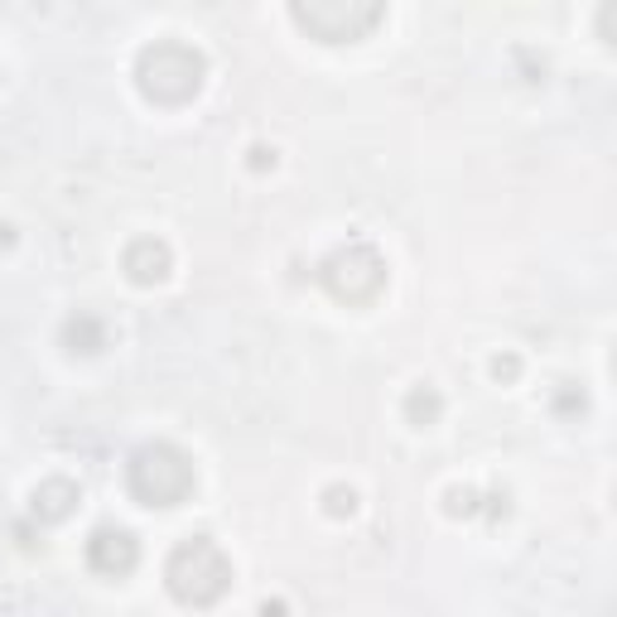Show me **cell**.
I'll return each mask as SVG.
<instances>
[{
    "instance_id": "obj_1",
    "label": "cell",
    "mask_w": 617,
    "mask_h": 617,
    "mask_svg": "<svg viewBox=\"0 0 617 617\" xmlns=\"http://www.w3.org/2000/svg\"><path fill=\"white\" fill-rule=\"evenodd\" d=\"M203 78H208V58L184 39H155L136 54V88L160 106H179L198 96Z\"/></svg>"
},
{
    "instance_id": "obj_2",
    "label": "cell",
    "mask_w": 617,
    "mask_h": 617,
    "mask_svg": "<svg viewBox=\"0 0 617 617\" xmlns=\"http://www.w3.org/2000/svg\"><path fill=\"white\" fill-rule=\"evenodd\" d=\"M164 584L184 608H213L217 598L232 589V560L222 546L208 536H188L169 550L164 560Z\"/></svg>"
},
{
    "instance_id": "obj_3",
    "label": "cell",
    "mask_w": 617,
    "mask_h": 617,
    "mask_svg": "<svg viewBox=\"0 0 617 617\" xmlns=\"http://www.w3.org/2000/svg\"><path fill=\"white\" fill-rule=\"evenodd\" d=\"M193 458L179 444H140L126 464V488L140 506H179L193 498Z\"/></svg>"
},
{
    "instance_id": "obj_4",
    "label": "cell",
    "mask_w": 617,
    "mask_h": 617,
    "mask_svg": "<svg viewBox=\"0 0 617 617\" xmlns=\"http://www.w3.org/2000/svg\"><path fill=\"white\" fill-rule=\"evenodd\" d=\"M319 285L338 305H372L386 289V261L367 241H347V247H338L319 261Z\"/></svg>"
},
{
    "instance_id": "obj_5",
    "label": "cell",
    "mask_w": 617,
    "mask_h": 617,
    "mask_svg": "<svg viewBox=\"0 0 617 617\" xmlns=\"http://www.w3.org/2000/svg\"><path fill=\"white\" fill-rule=\"evenodd\" d=\"M299 30H309L319 44H353L362 34H372L381 24L386 10L377 0H295L289 5Z\"/></svg>"
},
{
    "instance_id": "obj_6",
    "label": "cell",
    "mask_w": 617,
    "mask_h": 617,
    "mask_svg": "<svg viewBox=\"0 0 617 617\" xmlns=\"http://www.w3.org/2000/svg\"><path fill=\"white\" fill-rule=\"evenodd\" d=\"M140 564V540L126 526H96L88 536V570L102 579H126Z\"/></svg>"
},
{
    "instance_id": "obj_7",
    "label": "cell",
    "mask_w": 617,
    "mask_h": 617,
    "mask_svg": "<svg viewBox=\"0 0 617 617\" xmlns=\"http://www.w3.org/2000/svg\"><path fill=\"white\" fill-rule=\"evenodd\" d=\"M169 265H174V251H169V241H160V237H136L126 247V256H121V271L136 285H160L169 275Z\"/></svg>"
},
{
    "instance_id": "obj_8",
    "label": "cell",
    "mask_w": 617,
    "mask_h": 617,
    "mask_svg": "<svg viewBox=\"0 0 617 617\" xmlns=\"http://www.w3.org/2000/svg\"><path fill=\"white\" fill-rule=\"evenodd\" d=\"M78 502H82V492H78V482L72 478H44L39 488H34V498H30V512H34V522L58 526V522H68V516L78 512Z\"/></svg>"
},
{
    "instance_id": "obj_9",
    "label": "cell",
    "mask_w": 617,
    "mask_h": 617,
    "mask_svg": "<svg viewBox=\"0 0 617 617\" xmlns=\"http://www.w3.org/2000/svg\"><path fill=\"white\" fill-rule=\"evenodd\" d=\"M64 347L68 353H82V357L102 353L106 347V323L96 319V313H72V319L64 323Z\"/></svg>"
},
{
    "instance_id": "obj_10",
    "label": "cell",
    "mask_w": 617,
    "mask_h": 617,
    "mask_svg": "<svg viewBox=\"0 0 617 617\" xmlns=\"http://www.w3.org/2000/svg\"><path fill=\"white\" fill-rule=\"evenodd\" d=\"M439 415H444V396L434 391V386H415V391L405 396V420L410 425H434Z\"/></svg>"
},
{
    "instance_id": "obj_11",
    "label": "cell",
    "mask_w": 617,
    "mask_h": 617,
    "mask_svg": "<svg viewBox=\"0 0 617 617\" xmlns=\"http://www.w3.org/2000/svg\"><path fill=\"white\" fill-rule=\"evenodd\" d=\"M323 512H329V516H353L357 512V492L338 482V488L323 492Z\"/></svg>"
},
{
    "instance_id": "obj_12",
    "label": "cell",
    "mask_w": 617,
    "mask_h": 617,
    "mask_svg": "<svg viewBox=\"0 0 617 617\" xmlns=\"http://www.w3.org/2000/svg\"><path fill=\"white\" fill-rule=\"evenodd\" d=\"M449 512H454V516H478V492L454 488V492H449Z\"/></svg>"
},
{
    "instance_id": "obj_13",
    "label": "cell",
    "mask_w": 617,
    "mask_h": 617,
    "mask_svg": "<svg viewBox=\"0 0 617 617\" xmlns=\"http://www.w3.org/2000/svg\"><path fill=\"white\" fill-rule=\"evenodd\" d=\"M516 372H522V357H512V353L492 357V377H498V381H512Z\"/></svg>"
},
{
    "instance_id": "obj_14",
    "label": "cell",
    "mask_w": 617,
    "mask_h": 617,
    "mask_svg": "<svg viewBox=\"0 0 617 617\" xmlns=\"http://www.w3.org/2000/svg\"><path fill=\"white\" fill-rule=\"evenodd\" d=\"M555 410H584V391H560V396H555Z\"/></svg>"
},
{
    "instance_id": "obj_15",
    "label": "cell",
    "mask_w": 617,
    "mask_h": 617,
    "mask_svg": "<svg viewBox=\"0 0 617 617\" xmlns=\"http://www.w3.org/2000/svg\"><path fill=\"white\" fill-rule=\"evenodd\" d=\"M271 164H275V150L256 145V150H251V169H271Z\"/></svg>"
},
{
    "instance_id": "obj_16",
    "label": "cell",
    "mask_w": 617,
    "mask_h": 617,
    "mask_svg": "<svg viewBox=\"0 0 617 617\" xmlns=\"http://www.w3.org/2000/svg\"><path fill=\"white\" fill-rule=\"evenodd\" d=\"M261 617H285V603H265Z\"/></svg>"
}]
</instances>
